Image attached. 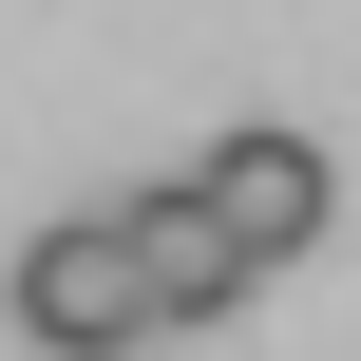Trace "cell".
Returning <instances> with one entry per match:
<instances>
[{"mask_svg":"<svg viewBox=\"0 0 361 361\" xmlns=\"http://www.w3.org/2000/svg\"><path fill=\"white\" fill-rule=\"evenodd\" d=\"M19 343H57V361L152 343V267H133V228H114V209H76V228H38V247H19Z\"/></svg>","mask_w":361,"mask_h":361,"instance_id":"cell-1","label":"cell"},{"mask_svg":"<svg viewBox=\"0 0 361 361\" xmlns=\"http://www.w3.org/2000/svg\"><path fill=\"white\" fill-rule=\"evenodd\" d=\"M114 228H133V267H152V324H228L267 267H247V228L171 171V190H114Z\"/></svg>","mask_w":361,"mask_h":361,"instance_id":"cell-2","label":"cell"},{"mask_svg":"<svg viewBox=\"0 0 361 361\" xmlns=\"http://www.w3.org/2000/svg\"><path fill=\"white\" fill-rule=\"evenodd\" d=\"M190 190L247 228V267H286V247L324 228V152H305V133H209V171H190Z\"/></svg>","mask_w":361,"mask_h":361,"instance_id":"cell-3","label":"cell"}]
</instances>
